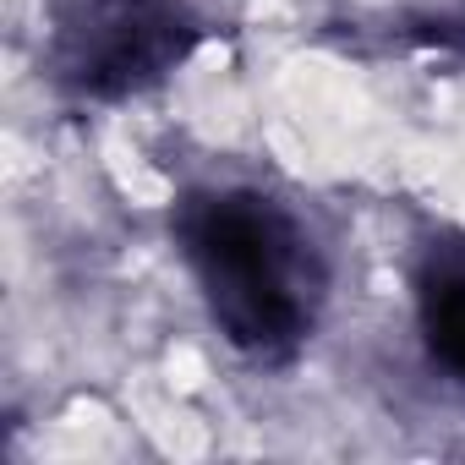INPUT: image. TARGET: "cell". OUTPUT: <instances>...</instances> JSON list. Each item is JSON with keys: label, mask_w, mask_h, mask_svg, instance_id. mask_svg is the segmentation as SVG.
Returning <instances> with one entry per match:
<instances>
[{"label": "cell", "mask_w": 465, "mask_h": 465, "mask_svg": "<svg viewBox=\"0 0 465 465\" xmlns=\"http://www.w3.org/2000/svg\"><path fill=\"white\" fill-rule=\"evenodd\" d=\"M170 247L208 329L252 367H291L334 302V258L307 208L263 181L213 175L170 203Z\"/></svg>", "instance_id": "obj_1"}, {"label": "cell", "mask_w": 465, "mask_h": 465, "mask_svg": "<svg viewBox=\"0 0 465 465\" xmlns=\"http://www.w3.org/2000/svg\"><path fill=\"white\" fill-rule=\"evenodd\" d=\"M411 39L427 50H443L454 61H465V0H443V6L411 17Z\"/></svg>", "instance_id": "obj_4"}, {"label": "cell", "mask_w": 465, "mask_h": 465, "mask_svg": "<svg viewBox=\"0 0 465 465\" xmlns=\"http://www.w3.org/2000/svg\"><path fill=\"white\" fill-rule=\"evenodd\" d=\"M411 323L416 345L443 383L465 389V230L427 224L411 247Z\"/></svg>", "instance_id": "obj_3"}, {"label": "cell", "mask_w": 465, "mask_h": 465, "mask_svg": "<svg viewBox=\"0 0 465 465\" xmlns=\"http://www.w3.org/2000/svg\"><path fill=\"white\" fill-rule=\"evenodd\" d=\"M213 34L203 0H45L39 77L61 104L115 110L164 88Z\"/></svg>", "instance_id": "obj_2"}]
</instances>
